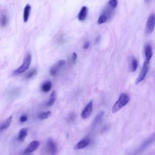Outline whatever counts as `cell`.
I'll return each instance as SVG.
<instances>
[{"label": "cell", "instance_id": "6da1fadb", "mask_svg": "<svg viewBox=\"0 0 155 155\" xmlns=\"http://www.w3.org/2000/svg\"><path fill=\"white\" fill-rule=\"evenodd\" d=\"M130 101V96L126 93L120 94L118 100L114 104L112 107V113H115L125 107Z\"/></svg>", "mask_w": 155, "mask_h": 155}, {"label": "cell", "instance_id": "7a4b0ae2", "mask_svg": "<svg viewBox=\"0 0 155 155\" xmlns=\"http://www.w3.org/2000/svg\"><path fill=\"white\" fill-rule=\"evenodd\" d=\"M31 61V56L30 53H27L24 59L22 65L13 71V74L18 75L24 73L28 70Z\"/></svg>", "mask_w": 155, "mask_h": 155}, {"label": "cell", "instance_id": "3957f363", "mask_svg": "<svg viewBox=\"0 0 155 155\" xmlns=\"http://www.w3.org/2000/svg\"><path fill=\"white\" fill-rule=\"evenodd\" d=\"M149 63H150L149 62H147L144 61L142 69L136 80V82H135L136 84H138L139 83L142 82L144 80L149 70Z\"/></svg>", "mask_w": 155, "mask_h": 155}, {"label": "cell", "instance_id": "277c9868", "mask_svg": "<svg viewBox=\"0 0 155 155\" xmlns=\"http://www.w3.org/2000/svg\"><path fill=\"white\" fill-rule=\"evenodd\" d=\"M47 152L49 155H56L58 152L57 145L51 138H48L46 142Z\"/></svg>", "mask_w": 155, "mask_h": 155}, {"label": "cell", "instance_id": "5b68a950", "mask_svg": "<svg viewBox=\"0 0 155 155\" xmlns=\"http://www.w3.org/2000/svg\"><path fill=\"white\" fill-rule=\"evenodd\" d=\"M154 24H155V17H154V15L152 13L149 16L146 24L145 33L147 35H150L153 31L154 28Z\"/></svg>", "mask_w": 155, "mask_h": 155}, {"label": "cell", "instance_id": "8992f818", "mask_svg": "<svg viewBox=\"0 0 155 155\" xmlns=\"http://www.w3.org/2000/svg\"><path fill=\"white\" fill-rule=\"evenodd\" d=\"M93 101L91 100L85 105V107L82 111L81 114V117L84 119L88 118L90 116L93 111Z\"/></svg>", "mask_w": 155, "mask_h": 155}, {"label": "cell", "instance_id": "52a82bcc", "mask_svg": "<svg viewBox=\"0 0 155 155\" xmlns=\"http://www.w3.org/2000/svg\"><path fill=\"white\" fill-rule=\"evenodd\" d=\"M65 64V60H63V59L59 60L57 62H56L54 65H53L51 67V68L50 69V74L52 75V76L56 75L58 73L59 69L62 67H63Z\"/></svg>", "mask_w": 155, "mask_h": 155}, {"label": "cell", "instance_id": "ba28073f", "mask_svg": "<svg viewBox=\"0 0 155 155\" xmlns=\"http://www.w3.org/2000/svg\"><path fill=\"white\" fill-rule=\"evenodd\" d=\"M90 139L88 137H86L84 138H82L81 140H80L73 147V150H81L87 147H88L90 143Z\"/></svg>", "mask_w": 155, "mask_h": 155}, {"label": "cell", "instance_id": "9c48e42d", "mask_svg": "<svg viewBox=\"0 0 155 155\" xmlns=\"http://www.w3.org/2000/svg\"><path fill=\"white\" fill-rule=\"evenodd\" d=\"M40 142L39 140H33L31 141L25 148L24 151V154H30L35 151L39 146Z\"/></svg>", "mask_w": 155, "mask_h": 155}, {"label": "cell", "instance_id": "30bf717a", "mask_svg": "<svg viewBox=\"0 0 155 155\" xmlns=\"http://www.w3.org/2000/svg\"><path fill=\"white\" fill-rule=\"evenodd\" d=\"M144 53H145V61L149 62L153 56V50L151 44L147 43L145 44L144 47Z\"/></svg>", "mask_w": 155, "mask_h": 155}, {"label": "cell", "instance_id": "8fae6325", "mask_svg": "<svg viewBox=\"0 0 155 155\" xmlns=\"http://www.w3.org/2000/svg\"><path fill=\"white\" fill-rule=\"evenodd\" d=\"M154 140V134H153L151 136L148 137L146 140H145L140 146V147L137 149V153H140L141 151H143L147 147H148Z\"/></svg>", "mask_w": 155, "mask_h": 155}, {"label": "cell", "instance_id": "7c38bea8", "mask_svg": "<svg viewBox=\"0 0 155 155\" xmlns=\"http://www.w3.org/2000/svg\"><path fill=\"white\" fill-rule=\"evenodd\" d=\"M87 14H88V8L86 6H83L81 8L78 15V19L81 21H83L87 18Z\"/></svg>", "mask_w": 155, "mask_h": 155}, {"label": "cell", "instance_id": "4fadbf2b", "mask_svg": "<svg viewBox=\"0 0 155 155\" xmlns=\"http://www.w3.org/2000/svg\"><path fill=\"white\" fill-rule=\"evenodd\" d=\"M104 115V111L101 110L95 116L93 122H92V125H91V127H92V128H94L101 121L103 116Z\"/></svg>", "mask_w": 155, "mask_h": 155}, {"label": "cell", "instance_id": "5bb4252c", "mask_svg": "<svg viewBox=\"0 0 155 155\" xmlns=\"http://www.w3.org/2000/svg\"><path fill=\"white\" fill-rule=\"evenodd\" d=\"M12 120V116H10L8 118H7L4 121H3L2 123L0 124V132L3 131L4 130L7 129L11 124Z\"/></svg>", "mask_w": 155, "mask_h": 155}, {"label": "cell", "instance_id": "9a60e30c", "mask_svg": "<svg viewBox=\"0 0 155 155\" xmlns=\"http://www.w3.org/2000/svg\"><path fill=\"white\" fill-rule=\"evenodd\" d=\"M138 67V61L136 58L134 56H131L130 57V71L132 72L135 71Z\"/></svg>", "mask_w": 155, "mask_h": 155}, {"label": "cell", "instance_id": "2e32d148", "mask_svg": "<svg viewBox=\"0 0 155 155\" xmlns=\"http://www.w3.org/2000/svg\"><path fill=\"white\" fill-rule=\"evenodd\" d=\"M51 87H52L51 82L50 81H45L41 84V90H42V91L44 93H47L51 90Z\"/></svg>", "mask_w": 155, "mask_h": 155}, {"label": "cell", "instance_id": "e0dca14e", "mask_svg": "<svg viewBox=\"0 0 155 155\" xmlns=\"http://www.w3.org/2000/svg\"><path fill=\"white\" fill-rule=\"evenodd\" d=\"M31 10V6L30 4H27L24 9V13H23V19L24 22H27V21L28 20L29 16H30V13Z\"/></svg>", "mask_w": 155, "mask_h": 155}, {"label": "cell", "instance_id": "ac0fdd59", "mask_svg": "<svg viewBox=\"0 0 155 155\" xmlns=\"http://www.w3.org/2000/svg\"><path fill=\"white\" fill-rule=\"evenodd\" d=\"M27 131H28L27 128H22L19 130L18 133V140L19 142H23L24 140L25 137L27 135Z\"/></svg>", "mask_w": 155, "mask_h": 155}, {"label": "cell", "instance_id": "d6986e66", "mask_svg": "<svg viewBox=\"0 0 155 155\" xmlns=\"http://www.w3.org/2000/svg\"><path fill=\"white\" fill-rule=\"evenodd\" d=\"M56 100V93L55 91H53L50 96V98L48 101L45 104V106L48 107H51L54 104Z\"/></svg>", "mask_w": 155, "mask_h": 155}, {"label": "cell", "instance_id": "ffe728a7", "mask_svg": "<svg viewBox=\"0 0 155 155\" xmlns=\"http://www.w3.org/2000/svg\"><path fill=\"white\" fill-rule=\"evenodd\" d=\"M51 115V111H47L40 113L38 114V118L40 120H44V119H46L50 117Z\"/></svg>", "mask_w": 155, "mask_h": 155}, {"label": "cell", "instance_id": "44dd1931", "mask_svg": "<svg viewBox=\"0 0 155 155\" xmlns=\"http://www.w3.org/2000/svg\"><path fill=\"white\" fill-rule=\"evenodd\" d=\"M37 73V70L36 68H33L31 70H30L27 74H26V78L27 79H30L35 76Z\"/></svg>", "mask_w": 155, "mask_h": 155}, {"label": "cell", "instance_id": "7402d4cb", "mask_svg": "<svg viewBox=\"0 0 155 155\" xmlns=\"http://www.w3.org/2000/svg\"><path fill=\"white\" fill-rule=\"evenodd\" d=\"M118 4V0H108V5L111 8H115Z\"/></svg>", "mask_w": 155, "mask_h": 155}, {"label": "cell", "instance_id": "603a6c76", "mask_svg": "<svg viewBox=\"0 0 155 155\" xmlns=\"http://www.w3.org/2000/svg\"><path fill=\"white\" fill-rule=\"evenodd\" d=\"M8 22V19L7 17L6 16V15H2L1 19H0V24L1 25V26L4 27L7 25Z\"/></svg>", "mask_w": 155, "mask_h": 155}, {"label": "cell", "instance_id": "cb8c5ba5", "mask_svg": "<svg viewBox=\"0 0 155 155\" xmlns=\"http://www.w3.org/2000/svg\"><path fill=\"white\" fill-rule=\"evenodd\" d=\"M77 58H78V56L76 54V53H73V54H71V58H70V61L72 64H74L77 60Z\"/></svg>", "mask_w": 155, "mask_h": 155}, {"label": "cell", "instance_id": "d4e9b609", "mask_svg": "<svg viewBox=\"0 0 155 155\" xmlns=\"http://www.w3.org/2000/svg\"><path fill=\"white\" fill-rule=\"evenodd\" d=\"M27 119H28V117H27V115H25V114L22 115V116L20 117V119H19L21 122H24L27 121Z\"/></svg>", "mask_w": 155, "mask_h": 155}, {"label": "cell", "instance_id": "484cf974", "mask_svg": "<svg viewBox=\"0 0 155 155\" xmlns=\"http://www.w3.org/2000/svg\"><path fill=\"white\" fill-rule=\"evenodd\" d=\"M90 42H88V41L85 42L84 44L83 48H84V50H87V49H88V48H89V47H90Z\"/></svg>", "mask_w": 155, "mask_h": 155}, {"label": "cell", "instance_id": "4316f807", "mask_svg": "<svg viewBox=\"0 0 155 155\" xmlns=\"http://www.w3.org/2000/svg\"><path fill=\"white\" fill-rule=\"evenodd\" d=\"M100 40V36H99V37H97V38H96V39H95V43H97L98 42V41Z\"/></svg>", "mask_w": 155, "mask_h": 155}, {"label": "cell", "instance_id": "83f0119b", "mask_svg": "<svg viewBox=\"0 0 155 155\" xmlns=\"http://www.w3.org/2000/svg\"><path fill=\"white\" fill-rule=\"evenodd\" d=\"M144 1H145V3H147V4L149 3V2L151 1V0H144Z\"/></svg>", "mask_w": 155, "mask_h": 155}, {"label": "cell", "instance_id": "f1b7e54d", "mask_svg": "<svg viewBox=\"0 0 155 155\" xmlns=\"http://www.w3.org/2000/svg\"><path fill=\"white\" fill-rule=\"evenodd\" d=\"M25 155H30V154H25Z\"/></svg>", "mask_w": 155, "mask_h": 155}]
</instances>
